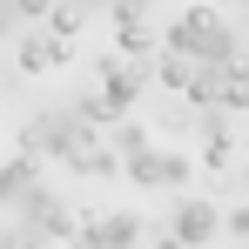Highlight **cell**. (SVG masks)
<instances>
[{
  "mask_svg": "<svg viewBox=\"0 0 249 249\" xmlns=\"http://www.w3.org/2000/svg\"><path fill=\"white\" fill-rule=\"evenodd\" d=\"M168 41L182 47V54H196V61H229V27H222V20H215L209 7H196V14H182Z\"/></svg>",
  "mask_w": 249,
  "mask_h": 249,
  "instance_id": "obj_1",
  "label": "cell"
},
{
  "mask_svg": "<svg viewBox=\"0 0 249 249\" xmlns=\"http://www.w3.org/2000/svg\"><path fill=\"white\" fill-rule=\"evenodd\" d=\"M215 229H222V215H215L209 202H182L175 209V236H182V243H209Z\"/></svg>",
  "mask_w": 249,
  "mask_h": 249,
  "instance_id": "obj_2",
  "label": "cell"
},
{
  "mask_svg": "<svg viewBox=\"0 0 249 249\" xmlns=\"http://www.w3.org/2000/svg\"><path fill=\"white\" fill-rule=\"evenodd\" d=\"M135 236H142V222H135V215H101L88 243H108V249H135Z\"/></svg>",
  "mask_w": 249,
  "mask_h": 249,
  "instance_id": "obj_3",
  "label": "cell"
},
{
  "mask_svg": "<svg viewBox=\"0 0 249 249\" xmlns=\"http://www.w3.org/2000/svg\"><path fill=\"white\" fill-rule=\"evenodd\" d=\"M20 61H27V68H54V61H61V41H47V34H27V41H20Z\"/></svg>",
  "mask_w": 249,
  "mask_h": 249,
  "instance_id": "obj_4",
  "label": "cell"
}]
</instances>
